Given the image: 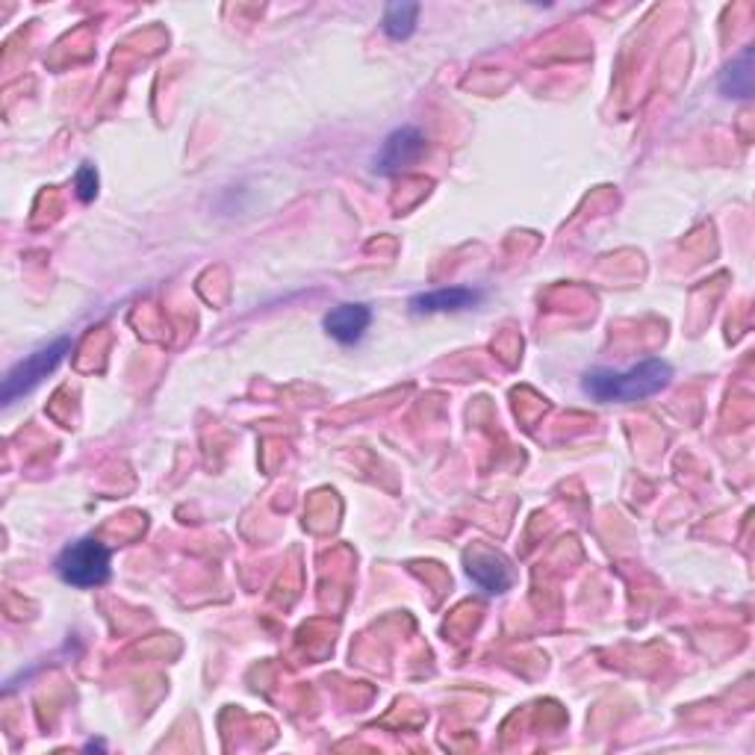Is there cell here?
Listing matches in <instances>:
<instances>
[{"mask_svg": "<svg viewBox=\"0 0 755 755\" xmlns=\"http://www.w3.org/2000/svg\"><path fill=\"white\" fill-rule=\"evenodd\" d=\"M673 378V366L667 360L650 357L643 364L614 373V369H591L584 375L582 390L591 396L593 401H620V405H632V401H643L659 396Z\"/></svg>", "mask_w": 755, "mask_h": 755, "instance_id": "1", "label": "cell"}, {"mask_svg": "<svg viewBox=\"0 0 755 755\" xmlns=\"http://www.w3.org/2000/svg\"><path fill=\"white\" fill-rule=\"evenodd\" d=\"M57 573L65 584L89 591V588H101L113 573V552L95 538H83L71 543L57 558Z\"/></svg>", "mask_w": 755, "mask_h": 755, "instance_id": "2", "label": "cell"}, {"mask_svg": "<svg viewBox=\"0 0 755 755\" xmlns=\"http://www.w3.org/2000/svg\"><path fill=\"white\" fill-rule=\"evenodd\" d=\"M69 351L71 339L60 337L53 339L51 346H42L39 351H33V355H27L24 360H18V364L7 373V378H3V392H0L3 405H12L18 396H24V392L33 390L35 384H42L44 378L62 364V357L69 355Z\"/></svg>", "mask_w": 755, "mask_h": 755, "instance_id": "3", "label": "cell"}, {"mask_svg": "<svg viewBox=\"0 0 755 755\" xmlns=\"http://www.w3.org/2000/svg\"><path fill=\"white\" fill-rule=\"evenodd\" d=\"M428 149L426 133L414 127V124H405V127H396V131L384 140L381 151L375 154L373 172L390 177V174H401L414 169V165L422 160Z\"/></svg>", "mask_w": 755, "mask_h": 755, "instance_id": "4", "label": "cell"}, {"mask_svg": "<svg viewBox=\"0 0 755 755\" xmlns=\"http://www.w3.org/2000/svg\"><path fill=\"white\" fill-rule=\"evenodd\" d=\"M325 330L343 346H355L364 339V334L373 325V310L366 304H339L325 316Z\"/></svg>", "mask_w": 755, "mask_h": 755, "instance_id": "5", "label": "cell"}, {"mask_svg": "<svg viewBox=\"0 0 755 755\" xmlns=\"http://www.w3.org/2000/svg\"><path fill=\"white\" fill-rule=\"evenodd\" d=\"M467 575L472 582L481 588L484 593H504L513 584V573L508 561L502 555H493V552H469L467 555Z\"/></svg>", "mask_w": 755, "mask_h": 755, "instance_id": "6", "label": "cell"}, {"mask_svg": "<svg viewBox=\"0 0 755 755\" xmlns=\"http://www.w3.org/2000/svg\"><path fill=\"white\" fill-rule=\"evenodd\" d=\"M481 302V293L472 287H443L431 289V293H419L410 298V310L414 313H460L476 307Z\"/></svg>", "mask_w": 755, "mask_h": 755, "instance_id": "7", "label": "cell"}, {"mask_svg": "<svg viewBox=\"0 0 755 755\" xmlns=\"http://www.w3.org/2000/svg\"><path fill=\"white\" fill-rule=\"evenodd\" d=\"M721 92L726 98H738V101L753 98V48H747L738 60L726 65L721 74Z\"/></svg>", "mask_w": 755, "mask_h": 755, "instance_id": "8", "label": "cell"}, {"mask_svg": "<svg viewBox=\"0 0 755 755\" xmlns=\"http://www.w3.org/2000/svg\"><path fill=\"white\" fill-rule=\"evenodd\" d=\"M419 12H422L419 3H408V0H401V3H390V7L384 9V21H381L384 33L390 35V39H396V42L410 39L419 24Z\"/></svg>", "mask_w": 755, "mask_h": 755, "instance_id": "9", "label": "cell"}, {"mask_svg": "<svg viewBox=\"0 0 755 755\" xmlns=\"http://www.w3.org/2000/svg\"><path fill=\"white\" fill-rule=\"evenodd\" d=\"M74 190H78L80 201H92L98 195V172L95 165H80L78 177H74Z\"/></svg>", "mask_w": 755, "mask_h": 755, "instance_id": "10", "label": "cell"}]
</instances>
